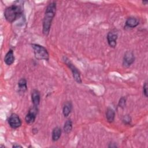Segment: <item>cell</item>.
Masks as SVG:
<instances>
[{
  "label": "cell",
  "instance_id": "1",
  "mask_svg": "<svg viewBox=\"0 0 148 148\" xmlns=\"http://www.w3.org/2000/svg\"><path fill=\"white\" fill-rule=\"evenodd\" d=\"M56 12V3L54 1L50 2L47 6L43 21V33L47 35L50 32L51 22L55 16Z\"/></svg>",
  "mask_w": 148,
  "mask_h": 148
},
{
  "label": "cell",
  "instance_id": "2",
  "mask_svg": "<svg viewBox=\"0 0 148 148\" xmlns=\"http://www.w3.org/2000/svg\"><path fill=\"white\" fill-rule=\"evenodd\" d=\"M22 13V9L20 6L12 5L6 8L4 16L6 20L9 23H13Z\"/></svg>",
  "mask_w": 148,
  "mask_h": 148
},
{
  "label": "cell",
  "instance_id": "3",
  "mask_svg": "<svg viewBox=\"0 0 148 148\" xmlns=\"http://www.w3.org/2000/svg\"><path fill=\"white\" fill-rule=\"evenodd\" d=\"M35 57L38 60H49V54L45 47L38 44H32Z\"/></svg>",
  "mask_w": 148,
  "mask_h": 148
},
{
  "label": "cell",
  "instance_id": "4",
  "mask_svg": "<svg viewBox=\"0 0 148 148\" xmlns=\"http://www.w3.org/2000/svg\"><path fill=\"white\" fill-rule=\"evenodd\" d=\"M64 61L65 62V64L67 65V66L69 68V69H71V71L72 73V75H73V77L74 79L75 80V81L78 83H82V79H81L80 75V73H79L78 69L76 68V67L66 57H64Z\"/></svg>",
  "mask_w": 148,
  "mask_h": 148
},
{
  "label": "cell",
  "instance_id": "5",
  "mask_svg": "<svg viewBox=\"0 0 148 148\" xmlns=\"http://www.w3.org/2000/svg\"><path fill=\"white\" fill-rule=\"evenodd\" d=\"M38 108L37 106H34L32 107L28 111V113L27 114L25 117V120L27 124H32L34 123L36 115L38 114Z\"/></svg>",
  "mask_w": 148,
  "mask_h": 148
},
{
  "label": "cell",
  "instance_id": "6",
  "mask_svg": "<svg viewBox=\"0 0 148 148\" xmlns=\"http://www.w3.org/2000/svg\"><path fill=\"white\" fill-rule=\"evenodd\" d=\"M8 123L11 128L16 129L21 126V121L17 114L12 113L10 114L8 119Z\"/></svg>",
  "mask_w": 148,
  "mask_h": 148
},
{
  "label": "cell",
  "instance_id": "7",
  "mask_svg": "<svg viewBox=\"0 0 148 148\" xmlns=\"http://www.w3.org/2000/svg\"><path fill=\"white\" fill-rule=\"evenodd\" d=\"M135 57L132 52L130 51H127L123 58V65L125 67L130 66L134 61Z\"/></svg>",
  "mask_w": 148,
  "mask_h": 148
},
{
  "label": "cell",
  "instance_id": "8",
  "mask_svg": "<svg viewBox=\"0 0 148 148\" xmlns=\"http://www.w3.org/2000/svg\"><path fill=\"white\" fill-rule=\"evenodd\" d=\"M117 34L116 32L112 31H110L107 35V40L109 45L112 47H115L117 44Z\"/></svg>",
  "mask_w": 148,
  "mask_h": 148
},
{
  "label": "cell",
  "instance_id": "9",
  "mask_svg": "<svg viewBox=\"0 0 148 148\" xmlns=\"http://www.w3.org/2000/svg\"><path fill=\"white\" fill-rule=\"evenodd\" d=\"M40 92L37 90H34L31 93V99L34 106H38L40 103Z\"/></svg>",
  "mask_w": 148,
  "mask_h": 148
},
{
  "label": "cell",
  "instance_id": "10",
  "mask_svg": "<svg viewBox=\"0 0 148 148\" xmlns=\"http://www.w3.org/2000/svg\"><path fill=\"white\" fill-rule=\"evenodd\" d=\"M4 61L5 64L8 65H10L14 62V56L13 51L12 50H9L8 52L6 54L4 58Z\"/></svg>",
  "mask_w": 148,
  "mask_h": 148
},
{
  "label": "cell",
  "instance_id": "11",
  "mask_svg": "<svg viewBox=\"0 0 148 148\" xmlns=\"http://www.w3.org/2000/svg\"><path fill=\"white\" fill-rule=\"evenodd\" d=\"M72 105L71 102L68 101L64 103L63 109H62V113L65 117L68 116V115L70 114L72 110Z\"/></svg>",
  "mask_w": 148,
  "mask_h": 148
},
{
  "label": "cell",
  "instance_id": "12",
  "mask_svg": "<svg viewBox=\"0 0 148 148\" xmlns=\"http://www.w3.org/2000/svg\"><path fill=\"white\" fill-rule=\"evenodd\" d=\"M115 117V113L113 109L110 108H108L106 112V117L107 121L109 123H112L114 120Z\"/></svg>",
  "mask_w": 148,
  "mask_h": 148
},
{
  "label": "cell",
  "instance_id": "13",
  "mask_svg": "<svg viewBox=\"0 0 148 148\" xmlns=\"http://www.w3.org/2000/svg\"><path fill=\"white\" fill-rule=\"evenodd\" d=\"M61 135V129L59 127H55L52 132V140L53 141H57L59 139Z\"/></svg>",
  "mask_w": 148,
  "mask_h": 148
},
{
  "label": "cell",
  "instance_id": "14",
  "mask_svg": "<svg viewBox=\"0 0 148 148\" xmlns=\"http://www.w3.org/2000/svg\"><path fill=\"white\" fill-rule=\"evenodd\" d=\"M125 24L127 27L134 28L139 24V20L134 17H130L127 20Z\"/></svg>",
  "mask_w": 148,
  "mask_h": 148
},
{
  "label": "cell",
  "instance_id": "15",
  "mask_svg": "<svg viewBox=\"0 0 148 148\" xmlns=\"http://www.w3.org/2000/svg\"><path fill=\"white\" fill-rule=\"evenodd\" d=\"M18 87L20 91L24 92L27 88V80L24 78L21 79L18 82Z\"/></svg>",
  "mask_w": 148,
  "mask_h": 148
},
{
  "label": "cell",
  "instance_id": "16",
  "mask_svg": "<svg viewBox=\"0 0 148 148\" xmlns=\"http://www.w3.org/2000/svg\"><path fill=\"white\" fill-rule=\"evenodd\" d=\"M72 130V123L71 120H68L64 124V131L65 134H69Z\"/></svg>",
  "mask_w": 148,
  "mask_h": 148
},
{
  "label": "cell",
  "instance_id": "17",
  "mask_svg": "<svg viewBox=\"0 0 148 148\" xmlns=\"http://www.w3.org/2000/svg\"><path fill=\"white\" fill-rule=\"evenodd\" d=\"M125 102H126V99L124 97H121L119 102V106L121 108H123L125 106Z\"/></svg>",
  "mask_w": 148,
  "mask_h": 148
},
{
  "label": "cell",
  "instance_id": "18",
  "mask_svg": "<svg viewBox=\"0 0 148 148\" xmlns=\"http://www.w3.org/2000/svg\"><path fill=\"white\" fill-rule=\"evenodd\" d=\"M143 94L145 95V97H147V82H145L143 85Z\"/></svg>",
  "mask_w": 148,
  "mask_h": 148
},
{
  "label": "cell",
  "instance_id": "19",
  "mask_svg": "<svg viewBox=\"0 0 148 148\" xmlns=\"http://www.w3.org/2000/svg\"><path fill=\"white\" fill-rule=\"evenodd\" d=\"M123 121L125 124H129L131 122V117L128 116H125L123 119Z\"/></svg>",
  "mask_w": 148,
  "mask_h": 148
},
{
  "label": "cell",
  "instance_id": "20",
  "mask_svg": "<svg viewBox=\"0 0 148 148\" xmlns=\"http://www.w3.org/2000/svg\"><path fill=\"white\" fill-rule=\"evenodd\" d=\"M22 147V146H20V145H14L13 146V147Z\"/></svg>",
  "mask_w": 148,
  "mask_h": 148
},
{
  "label": "cell",
  "instance_id": "21",
  "mask_svg": "<svg viewBox=\"0 0 148 148\" xmlns=\"http://www.w3.org/2000/svg\"><path fill=\"white\" fill-rule=\"evenodd\" d=\"M142 2H143V3H147V1H143Z\"/></svg>",
  "mask_w": 148,
  "mask_h": 148
}]
</instances>
